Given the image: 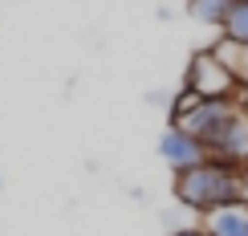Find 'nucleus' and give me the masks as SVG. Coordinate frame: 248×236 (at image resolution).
I'll use <instances>...</instances> for the list:
<instances>
[{
	"instance_id": "obj_7",
	"label": "nucleus",
	"mask_w": 248,
	"mask_h": 236,
	"mask_svg": "<svg viewBox=\"0 0 248 236\" xmlns=\"http://www.w3.org/2000/svg\"><path fill=\"white\" fill-rule=\"evenodd\" d=\"M212 53L224 61V69L232 74V81H236V90L240 94H248V45H236V41H228V37H220L212 45Z\"/></svg>"
},
{
	"instance_id": "obj_8",
	"label": "nucleus",
	"mask_w": 248,
	"mask_h": 236,
	"mask_svg": "<svg viewBox=\"0 0 248 236\" xmlns=\"http://www.w3.org/2000/svg\"><path fill=\"white\" fill-rule=\"evenodd\" d=\"M232 4H236V0H191V16L203 20V25L224 29L228 16H232Z\"/></svg>"
},
{
	"instance_id": "obj_6",
	"label": "nucleus",
	"mask_w": 248,
	"mask_h": 236,
	"mask_svg": "<svg viewBox=\"0 0 248 236\" xmlns=\"http://www.w3.org/2000/svg\"><path fill=\"white\" fill-rule=\"evenodd\" d=\"M203 232L208 236H248V200L232 204V208H220V212H208Z\"/></svg>"
},
{
	"instance_id": "obj_2",
	"label": "nucleus",
	"mask_w": 248,
	"mask_h": 236,
	"mask_svg": "<svg viewBox=\"0 0 248 236\" xmlns=\"http://www.w3.org/2000/svg\"><path fill=\"white\" fill-rule=\"evenodd\" d=\"M183 90H191L195 98L212 102V98H236L240 90H236L232 74L224 69V61L212 53V49H200V53H191V65H187V78H183Z\"/></svg>"
},
{
	"instance_id": "obj_11",
	"label": "nucleus",
	"mask_w": 248,
	"mask_h": 236,
	"mask_svg": "<svg viewBox=\"0 0 248 236\" xmlns=\"http://www.w3.org/2000/svg\"><path fill=\"white\" fill-rule=\"evenodd\" d=\"M244 179H248V163H244Z\"/></svg>"
},
{
	"instance_id": "obj_10",
	"label": "nucleus",
	"mask_w": 248,
	"mask_h": 236,
	"mask_svg": "<svg viewBox=\"0 0 248 236\" xmlns=\"http://www.w3.org/2000/svg\"><path fill=\"white\" fill-rule=\"evenodd\" d=\"M171 236H208V232H203V228H175Z\"/></svg>"
},
{
	"instance_id": "obj_5",
	"label": "nucleus",
	"mask_w": 248,
	"mask_h": 236,
	"mask_svg": "<svg viewBox=\"0 0 248 236\" xmlns=\"http://www.w3.org/2000/svg\"><path fill=\"white\" fill-rule=\"evenodd\" d=\"M208 155L220 159V163H232V167H244L248 163V110H240V114L224 126V135L208 147Z\"/></svg>"
},
{
	"instance_id": "obj_4",
	"label": "nucleus",
	"mask_w": 248,
	"mask_h": 236,
	"mask_svg": "<svg viewBox=\"0 0 248 236\" xmlns=\"http://www.w3.org/2000/svg\"><path fill=\"white\" fill-rule=\"evenodd\" d=\"M159 159L167 163L175 175H183V171H195V167H203V163H212L208 147H203L195 135L179 130V126H167V130L159 135Z\"/></svg>"
},
{
	"instance_id": "obj_9",
	"label": "nucleus",
	"mask_w": 248,
	"mask_h": 236,
	"mask_svg": "<svg viewBox=\"0 0 248 236\" xmlns=\"http://www.w3.org/2000/svg\"><path fill=\"white\" fill-rule=\"evenodd\" d=\"M224 37L236 41V45H248V0H236L232 4V16L224 25Z\"/></svg>"
},
{
	"instance_id": "obj_1",
	"label": "nucleus",
	"mask_w": 248,
	"mask_h": 236,
	"mask_svg": "<svg viewBox=\"0 0 248 236\" xmlns=\"http://www.w3.org/2000/svg\"><path fill=\"white\" fill-rule=\"evenodd\" d=\"M175 200L183 208L200 212H220V208H232V204H244L248 200V179H244V167H232V163H203L195 171H183L175 175Z\"/></svg>"
},
{
	"instance_id": "obj_3",
	"label": "nucleus",
	"mask_w": 248,
	"mask_h": 236,
	"mask_svg": "<svg viewBox=\"0 0 248 236\" xmlns=\"http://www.w3.org/2000/svg\"><path fill=\"white\" fill-rule=\"evenodd\" d=\"M240 110H244L240 98H212V102H200L191 114H183L179 122H171V126L187 130V135H195L203 147H212V142L224 135V126H228V122L240 114Z\"/></svg>"
}]
</instances>
